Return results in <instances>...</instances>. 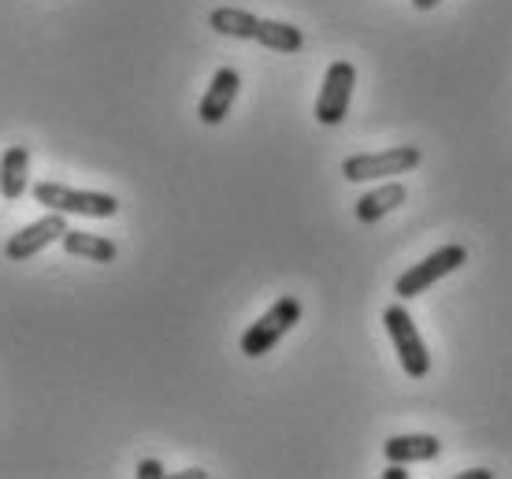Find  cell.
Instances as JSON below:
<instances>
[{"mask_svg": "<svg viewBox=\"0 0 512 479\" xmlns=\"http://www.w3.org/2000/svg\"><path fill=\"white\" fill-rule=\"evenodd\" d=\"M67 231V220H64V212H49V216H41V220L34 223H26L23 231H15L8 242H4V257L8 260H30V257H38L41 249H49L52 242H60Z\"/></svg>", "mask_w": 512, "mask_h": 479, "instance_id": "obj_7", "label": "cell"}, {"mask_svg": "<svg viewBox=\"0 0 512 479\" xmlns=\"http://www.w3.org/2000/svg\"><path fill=\"white\" fill-rule=\"evenodd\" d=\"M238 90H242V75L234 71V67H219L216 75H212V82H208L205 97H201V104H197V116H201V123L205 127H216V123H223L227 119V112L234 108V101H238Z\"/></svg>", "mask_w": 512, "mask_h": 479, "instance_id": "obj_8", "label": "cell"}, {"mask_svg": "<svg viewBox=\"0 0 512 479\" xmlns=\"http://www.w3.org/2000/svg\"><path fill=\"white\" fill-rule=\"evenodd\" d=\"M438 4H442V0H412L416 12H431V8H438Z\"/></svg>", "mask_w": 512, "mask_h": 479, "instance_id": "obj_17", "label": "cell"}, {"mask_svg": "<svg viewBox=\"0 0 512 479\" xmlns=\"http://www.w3.org/2000/svg\"><path fill=\"white\" fill-rule=\"evenodd\" d=\"M386 461H397V465H412V461H435L442 454V442L435 435H394L386 439L383 446Z\"/></svg>", "mask_w": 512, "mask_h": 479, "instance_id": "obj_11", "label": "cell"}, {"mask_svg": "<svg viewBox=\"0 0 512 479\" xmlns=\"http://www.w3.org/2000/svg\"><path fill=\"white\" fill-rule=\"evenodd\" d=\"M208 26L223 34V38H238V41H256V19L253 12H245V8H216V12L208 15Z\"/></svg>", "mask_w": 512, "mask_h": 479, "instance_id": "obj_13", "label": "cell"}, {"mask_svg": "<svg viewBox=\"0 0 512 479\" xmlns=\"http://www.w3.org/2000/svg\"><path fill=\"white\" fill-rule=\"evenodd\" d=\"M30 194L41 208L64 212V216H86V220H112L119 216V197L101 190H75L64 182H34Z\"/></svg>", "mask_w": 512, "mask_h": 479, "instance_id": "obj_1", "label": "cell"}, {"mask_svg": "<svg viewBox=\"0 0 512 479\" xmlns=\"http://www.w3.org/2000/svg\"><path fill=\"white\" fill-rule=\"evenodd\" d=\"M409 201V190H405V182H383V186H375V190H368V194L357 201V220L360 223H379L386 220L394 208H401Z\"/></svg>", "mask_w": 512, "mask_h": 479, "instance_id": "obj_9", "label": "cell"}, {"mask_svg": "<svg viewBox=\"0 0 512 479\" xmlns=\"http://www.w3.org/2000/svg\"><path fill=\"white\" fill-rule=\"evenodd\" d=\"M30 186V149L26 145H8L0 156V197L19 201Z\"/></svg>", "mask_w": 512, "mask_h": 479, "instance_id": "obj_10", "label": "cell"}, {"mask_svg": "<svg viewBox=\"0 0 512 479\" xmlns=\"http://www.w3.org/2000/svg\"><path fill=\"white\" fill-rule=\"evenodd\" d=\"M297 324H301V301L286 294V298L275 301L256 324H249V331L242 335V353L245 357H264V353L275 350Z\"/></svg>", "mask_w": 512, "mask_h": 479, "instance_id": "obj_4", "label": "cell"}, {"mask_svg": "<svg viewBox=\"0 0 512 479\" xmlns=\"http://www.w3.org/2000/svg\"><path fill=\"white\" fill-rule=\"evenodd\" d=\"M461 479H490L487 468H468V472H461Z\"/></svg>", "mask_w": 512, "mask_h": 479, "instance_id": "obj_18", "label": "cell"}, {"mask_svg": "<svg viewBox=\"0 0 512 479\" xmlns=\"http://www.w3.org/2000/svg\"><path fill=\"white\" fill-rule=\"evenodd\" d=\"M383 479H409V472H405V465H397V461H390V468L383 472Z\"/></svg>", "mask_w": 512, "mask_h": 479, "instance_id": "obj_16", "label": "cell"}, {"mask_svg": "<svg viewBox=\"0 0 512 479\" xmlns=\"http://www.w3.org/2000/svg\"><path fill=\"white\" fill-rule=\"evenodd\" d=\"M256 41L271 52H301L305 34L290 23H279V19H260V26H256Z\"/></svg>", "mask_w": 512, "mask_h": 479, "instance_id": "obj_14", "label": "cell"}, {"mask_svg": "<svg viewBox=\"0 0 512 479\" xmlns=\"http://www.w3.org/2000/svg\"><path fill=\"white\" fill-rule=\"evenodd\" d=\"M164 465L156 461V457H149V461H138V479H164Z\"/></svg>", "mask_w": 512, "mask_h": 479, "instance_id": "obj_15", "label": "cell"}, {"mask_svg": "<svg viewBox=\"0 0 512 479\" xmlns=\"http://www.w3.org/2000/svg\"><path fill=\"white\" fill-rule=\"evenodd\" d=\"M179 476L182 479H205L208 472H205V468H186V472H179Z\"/></svg>", "mask_w": 512, "mask_h": 479, "instance_id": "obj_19", "label": "cell"}, {"mask_svg": "<svg viewBox=\"0 0 512 479\" xmlns=\"http://www.w3.org/2000/svg\"><path fill=\"white\" fill-rule=\"evenodd\" d=\"M353 86H357V67L349 60H334L323 75L320 97H316V123L323 127H338L349 112V101H353Z\"/></svg>", "mask_w": 512, "mask_h": 479, "instance_id": "obj_6", "label": "cell"}, {"mask_svg": "<svg viewBox=\"0 0 512 479\" xmlns=\"http://www.w3.org/2000/svg\"><path fill=\"white\" fill-rule=\"evenodd\" d=\"M64 249L71 253V257H86V260H93V264H112L116 260V242L112 238H104V234H90V231H71L67 227L64 231Z\"/></svg>", "mask_w": 512, "mask_h": 479, "instance_id": "obj_12", "label": "cell"}, {"mask_svg": "<svg viewBox=\"0 0 512 479\" xmlns=\"http://www.w3.org/2000/svg\"><path fill=\"white\" fill-rule=\"evenodd\" d=\"M423 153L416 145H394V149H383V153H357L342 160V179L349 182H379V179H394V175H405V171L420 168Z\"/></svg>", "mask_w": 512, "mask_h": 479, "instance_id": "obj_3", "label": "cell"}, {"mask_svg": "<svg viewBox=\"0 0 512 479\" xmlns=\"http://www.w3.org/2000/svg\"><path fill=\"white\" fill-rule=\"evenodd\" d=\"M383 327H386V335H390V342H394V353H397V361H401V368H405V376L409 379L427 376V372H431V353L423 346L420 327L412 324L409 309H405V305H390V309L383 312Z\"/></svg>", "mask_w": 512, "mask_h": 479, "instance_id": "obj_2", "label": "cell"}, {"mask_svg": "<svg viewBox=\"0 0 512 479\" xmlns=\"http://www.w3.org/2000/svg\"><path fill=\"white\" fill-rule=\"evenodd\" d=\"M464 260H468V249H464V246H442V249H435L431 257H423L420 264H412L405 275H397L394 294L401 301L420 298L423 290H431V286L442 283L446 275H453L457 268H464Z\"/></svg>", "mask_w": 512, "mask_h": 479, "instance_id": "obj_5", "label": "cell"}]
</instances>
